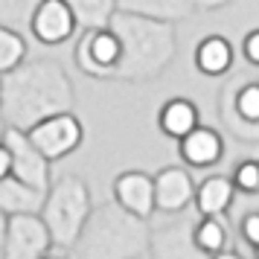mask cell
<instances>
[{
  "label": "cell",
  "instance_id": "603a6c76",
  "mask_svg": "<svg viewBox=\"0 0 259 259\" xmlns=\"http://www.w3.org/2000/svg\"><path fill=\"white\" fill-rule=\"evenodd\" d=\"M230 105L245 122L259 125V82H247L242 88H230Z\"/></svg>",
  "mask_w": 259,
  "mask_h": 259
},
{
  "label": "cell",
  "instance_id": "4dcf8cb0",
  "mask_svg": "<svg viewBox=\"0 0 259 259\" xmlns=\"http://www.w3.org/2000/svg\"><path fill=\"white\" fill-rule=\"evenodd\" d=\"M41 259H70V256H67V250H61V253H53V250H50L47 256H41Z\"/></svg>",
  "mask_w": 259,
  "mask_h": 259
},
{
  "label": "cell",
  "instance_id": "6da1fadb",
  "mask_svg": "<svg viewBox=\"0 0 259 259\" xmlns=\"http://www.w3.org/2000/svg\"><path fill=\"white\" fill-rule=\"evenodd\" d=\"M73 82L64 64L56 59H32L12 73H3L0 122L9 128L29 131L41 119L73 111Z\"/></svg>",
  "mask_w": 259,
  "mask_h": 259
},
{
  "label": "cell",
  "instance_id": "52a82bcc",
  "mask_svg": "<svg viewBox=\"0 0 259 259\" xmlns=\"http://www.w3.org/2000/svg\"><path fill=\"white\" fill-rule=\"evenodd\" d=\"M0 140L6 143L9 152H12V178H18L26 187L47 192L50 184H53V178H50V160L41 154V149H38L35 143L29 140V134L21 128L3 125V137Z\"/></svg>",
  "mask_w": 259,
  "mask_h": 259
},
{
  "label": "cell",
  "instance_id": "1f68e13d",
  "mask_svg": "<svg viewBox=\"0 0 259 259\" xmlns=\"http://www.w3.org/2000/svg\"><path fill=\"white\" fill-rule=\"evenodd\" d=\"M253 259H259V245H256V247H253Z\"/></svg>",
  "mask_w": 259,
  "mask_h": 259
},
{
  "label": "cell",
  "instance_id": "d4e9b609",
  "mask_svg": "<svg viewBox=\"0 0 259 259\" xmlns=\"http://www.w3.org/2000/svg\"><path fill=\"white\" fill-rule=\"evenodd\" d=\"M242 239H245L250 247L259 245V210H250L242 219Z\"/></svg>",
  "mask_w": 259,
  "mask_h": 259
},
{
  "label": "cell",
  "instance_id": "ac0fdd59",
  "mask_svg": "<svg viewBox=\"0 0 259 259\" xmlns=\"http://www.w3.org/2000/svg\"><path fill=\"white\" fill-rule=\"evenodd\" d=\"M44 195L41 189H32L21 184L18 178H0V212L3 215H21V212H41L44 207Z\"/></svg>",
  "mask_w": 259,
  "mask_h": 259
},
{
  "label": "cell",
  "instance_id": "484cf974",
  "mask_svg": "<svg viewBox=\"0 0 259 259\" xmlns=\"http://www.w3.org/2000/svg\"><path fill=\"white\" fill-rule=\"evenodd\" d=\"M242 56L250 67H259V29H250L242 41Z\"/></svg>",
  "mask_w": 259,
  "mask_h": 259
},
{
  "label": "cell",
  "instance_id": "83f0119b",
  "mask_svg": "<svg viewBox=\"0 0 259 259\" xmlns=\"http://www.w3.org/2000/svg\"><path fill=\"white\" fill-rule=\"evenodd\" d=\"M233 0H192V6L201 9V12H215V9H224V6H230Z\"/></svg>",
  "mask_w": 259,
  "mask_h": 259
},
{
  "label": "cell",
  "instance_id": "44dd1931",
  "mask_svg": "<svg viewBox=\"0 0 259 259\" xmlns=\"http://www.w3.org/2000/svg\"><path fill=\"white\" fill-rule=\"evenodd\" d=\"M26 38L18 29L9 26H0V76L3 73H12L15 67H21L26 61Z\"/></svg>",
  "mask_w": 259,
  "mask_h": 259
},
{
  "label": "cell",
  "instance_id": "2e32d148",
  "mask_svg": "<svg viewBox=\"0 0 259 259\" xmlns=\"http://www.w3.org/2000/svg\"><path fill=\"white\" fill-rule=\"evenodd\" d=\"M117 12L140 15L163 24H181L195 12L192 0H117Z\"/></svg>",
  "mask_w": 259,
  "mask_h": 259
},
{
  "label": "cell",
  "instance_id": "cb8c5ba5",
  "mask_svg": "<svg viewBox=\"0 0 259 259\" xmlns=\"http://www.w3.org/2000/svg\"><path fill=\"white\" fill-rule=\"evenodd\" d=\"M233 187L236 192H245V195H259V157L242 160L233 169Z\"/></svg>",
  "mask_w": 259,
  "mask_h": 259
},
{
  "label": "cell",
  "instance_id": "3957f363",
  "mask_svg": "<svg viewBox=\"0 0 259 259\" xmlns=\"http://www.w3.org/2000/svg\"><path fill=\"white\" fill-rule=\"evenodd\" d=\"M149 222L111 201L94 207L70 259H140L149 253Z\"/></svg>",
  "mask_w": 259,
  "mask_h": 259
},
{
  "label": "cell",
  "instance_id": "30bf717a",
  "mask_svg": "<svg viewBox=\"0 0 259 259\" xmlns=\"http://www.w3.org/2000/svg\"><path fill=\"white\" fill-rule=\"evenodd\" d=\"M198 184L192 181L187 166H163L154 172V204L163 215H178L195 201Z\"/></svg>",
  "mask_w": 259,
  "mask_h": 259
},
{
  "label": "cell",
  "instance_id": "5b68a950",
  "mask_svg": "<svg viewBox=\"0 0 259 259\" xmlns=\"http://www.w3.org/2000/svg\"><path fill=\"white\" fill-rule=\"evenodd\" d=\"M119 56H122V44L111 26L84 29V35L79 38V44L73 50L76 67L91 79H111L119 64Z\"/></svg>",
  "mask_w": 259,
  "mask_h": 259
},
{
  "label": "cell",
  "instance_id": "ba28073f",
  "mask_svg": "<svg viewBox=\"0 0 259 259\" xmlns=\"http://www.w3.org/2000/svg\"><path fill=\"white\" fill-rule=\"evenodd\" d=\"M53 247L47 224L38 212L9 215V236H6V259H41Z\"/></svg>",
  "mask_w": 259,
  "mask_h": 259
},
{
  "label": "cell",
  "instance_id": "5bb4252c",
  "mask_svg": "<svg viewBox=\"0 0 259 259\" xmlns=\"http://www.w3.org/2000/svg\"><path fill=\"white\" fill-rule=\"evenodd\" d=\"M201 125V114L198 105L187 99V96H175V99H166L160 111H157V128L163 131L169 140H184L189 131H195Z\"/></svg>",
  "mask_w": 259,
  "mask_h": 259
},
{
  "label": "cell",
  "instance_id": "7c38bea8",
  "mask_svg": "<svg viewBox=\"0 0 259 259\" xmlns=\"http://www.w3.org/2000/svg\"><path fill=\"white\" fill-rule=\"evenodd\" d=\"M149 256L152 259H210L207 253L198 250L195 239H192V227L184 222L154 227L152 239H149Z\"/></svg>",
  "mask_w": 259,
  "mask_h": 259
},
{
  "label": "cell",
  "instance_id": "8992f818",
  "mask_svg": "<svg viewBox=\"0 0 259 259\" xmlns=\"http://www.w3.org/2000/svg\"><path fill=\"white\" fill-rule=\"evenodd\" d=\"M26 134H29V140L41 149V154L53 163V160H61V157L73 154L79 146H82L84 125L73 111H64V114L41 119L35 128H29Z\"/></svg>",
  "mask_w": 259,
  "mask_h": 259
},
{
  "label": "cell",
  "instance_id": "8fae6325",
  "mask_svg": "<svg viewBox=\"0 0 259 259\" xmlns=\"http://www.w3.org/2000/svg\"><path fill=\"white\" fill-rule=\"evenodd\" d=\"M114 201H117L122 210H128L131 215L137 219H152L157 212V204H154V175L149 172H140V169H128V172H119L114 178Z\"/></svg>",
  "mask_w": 259,
  "mask_h": 259
},
{
  "label": "cell",
  "instance_id": "277c9868",
  "mask_svg": "<svg viewBox=\"0 0 259 259\" xmlns=\"http://www.w3.org/2000/svg\"><path fill=\"white\" fill-rule=\"evenodd\" d=\"M91 212H94L91 187L79 175H59L50 184L47 195H44V207L38 215L44 219L50 236H53V247L70 253L91 219Z\"/></svg>",
  "mask_w": 259,
  "mask_h": 259
},
{
  "label": "cell",
  "instance_id": "d6a6232c",
  "mask_svg": "<svg viewBox=\"0 0 259 259\" xmlns=\"http://www.w3.org/2000/svg\"><path fill=\"white\" fill-rule=\"evenodd\" d=\"M0 94H3V76H0Z\"/></svg>",
  "mask_w": 259,
  "mask_h": 259
},
{
  "label": "cell",
  "instance_id": "f1b7e54d",
  "mask_svg": "<svg viewBox=\"0 0 259 259\" xmlns=\"http://www.w3.org/2000/svg\"><path fill=\"white\" fill-rule=\"evenodd\" d=\"M6 236H9V215L0 212V259H6Z\"/></svg>",
  "mask_w": 259,
  "mask_h": 259
},
{
  "label": "cell",
  "instance_id": "ffe728a7",
  "mask_svg": "<svg viewBox=\"0 0 259 259\" xmlns=\"http://www.w3.org/2000/svg\"><path fill=\"white\" fill-rule=\"evenodd\" d=\"M192 239H195L201 253H207L210 259L227 250V227L215 215H201V222L192 227Z\"/></svg>",
  "mask_w": 259,
  "mask_h": 259
},
{
  "label": "cell",
  "instance_id": "9c48e42d",
  "mask_svg": "<svg viewBox=\"0 0 259 259\" xmlns=\"http://www.w3.org/2000/svg\"><path fill=\"white\" fill-rule=\"evenodd\" d=\"M76 29H79V21L64 0H41V6L32 15V24H29L32 38L44 47L67 44L76 35Z\"/></svg>",
  "mask_w": 259,
  "mask_h": 259
},
{
  "label": "cell",
  "instance_id": "f546056e",
  "mask_svg": "<svg viewBox=\"0 0 259 259\" xmlns=\"http://www.w3.org/2000/svg\"><path fill=\"white\" fill-rule=\"evenodd\" d=\"M212 259H245V256H239L236 250H230V247H227V250H222V253H215Z\"/></svg>",
  "mask_w": 259,
  "mask_h": 259
},
{
  "label": "cell",
  "instance_id": "9a60e30c",
  "mask_svg": "<svg viewBox=\"0 0 259 259\" xmlns=\"http://www.w3.org/2000/svg\"><path fill=\"white\" fill-rule=\"evenodd\" d=\"M236 201V187H233V178L227 175H210L204 178L195 189V210L198 215H215L222 219L224 212L233 207Z\"/></svg>",
  "mask_w": 259,
  "mask_h": 259
},
{
  "label": "cell",
  "instance_id": "4316f807",
  "mask_svg": "<svg viewBox=\"0 0 259 259\" xmlns=\"http://www.w3.org/2000/svg\"><path fill=\"white\" fill-rule=\"evenodd\" d=\"M9 175H12V152L0 140V178H9Z\"/></svg>",
  "mask_w": 259,
  "mask_h": 259
},
{
  "label": "cell",
  "instance_id": "d6986e66",
  "mask_svg": "<svg viewBox=\"0 0 259 259\" xmlns=\"http://www.w3.org/2000/svg\"><path fill=\"white\" fill-rule=\"evenodd\" d=\"M82 29H102L117 15V0H64Z\"/></svg>",
  "mask_w": 259,
  "mask_h": 259
},
{
  "label": "cell",
  "instance_id": "e0dca14e",
  "mask_svg": "<svg viewBox=\"0 0 259 259\" xmlns=\"http://www.w3.org/2000/svg\"><path fill=\"white\" fill-rule=\"evenodd\" d=\"M233 61H236V50L224 35H207L201 38L198 47H195V67H198V73L210 76V79H219L224 73H230Z\"/></svg>",
  "mask_w": 259,
  "mask_h": 259
},
{
  "label": "cell",
  "instance_id": "7402d4cb",
  "mask_svg": "<svg viewBox=\"0 0 259 259\" xmlns=\"http://www.w3.org/2000/svg\"><path fill=\"white\" fill-rule=\"evenodd\" d=\"M41 0H0V26L26 32Z\"/></svg>",
  "mask_w": 259,
  "mask_h": 259
},
{
  "label": "cell",
  "instance_id": "7a4b0ae2",
  "mask_svg": "<svg viewBox=\"0 0 259 259\" xmlns=\"http://www.w3.org/2000/svg\"><path fill=\"white\" fill-rule=\"evenodd\" d=\"M108 26L117 32L119 44H122L119 64L114 76H111L114 82H128V84L154 82L175 61V53H178L175 24L117 12Z\"/></svg>",
  "mask_w": 259,
  "mask_h": 259
},
{
  "label": "cell",
  "instance_id": "4fadbf2b",
  "mask_svg": "<svg viewBox=\"0 0 259 259\" xmlns=\"http://www.w3.org/2000/svg\"><path fill=\"white\" fill-rule=\"evenodd\" d=\"M178 154L189 169H210L224 157V137L210 125H198L184 140H178Z\"/></svg>",
  "mask_w": 259,
  "mask_h": 259
}]
</instances>
